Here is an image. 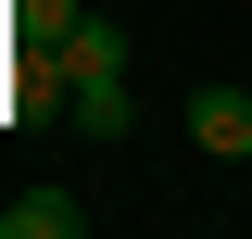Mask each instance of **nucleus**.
Wrapping results in <instances>:
<instances>
[{
    "instance_id": "3",
    "label": "nucleus",
    "mask_w": 252,
    "mask_h": 239,
    "mask_svg": "<svg viewBox=\"0 0 252 239\" xmlns=\"http://www.w3.org/2000/svg\"><path fill=\"white\" fill-rule=\"evenodd\" d=\"M63 76H126V26L114 13H76L63 26Z\"/></svg>"
},
{
    "instance_id": "1",
    "label": "nucleus",
    "mask_w": 252,
    "mask_h": 239,
    "mask_svg": "<svg viewBox=\"0 0 252 239\" xmlns=\"http://www.w3.org/2000/svg\"><path fill=\"white\" fill-rule=\"evenodd\" d=\"M189 139L215 151V164H240L252 151V89H189Z\"/></svg>"
},
{
    "instance_id": "4",
    "label": "nucleus",
    "mask_w": 252,
    "mask_h": 239,
    "mask_svg": "<svg viewBox=\"0 0 252 239\" xmlns=\"http://www.w3.org/2000/svg\"><path fill=\"white\" fill-rule=\"evenodd\" d=\"M126 76H76V139H126Z\"/></svg>"
},
{
    "instance_id": "2",
    "label": "nucleus",
    "mask_w": 252,
    "mask_h": 239,
    "mask_svg": "<svg viewBox=\"0 0 252 239\" xmlns=\"http://www.w3.org/2000/svg\"><path fill=\"white\" fill-rule=\"evenodd\" d=\"M76 227H89L76 189H26V202H0V239H76Z\"/></svg>"
}]
</instances>
